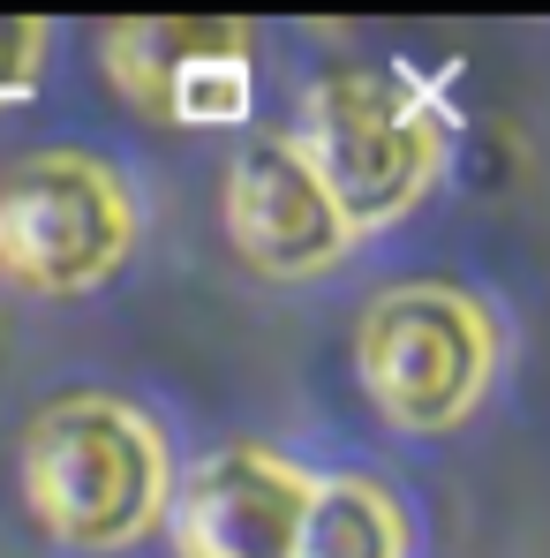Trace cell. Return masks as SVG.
<instances>
[{
  "mask_svg": "<svg viewBox=\"0 0 550 558\" xmlns=\"http://www.w3.org/2000/svg\"><path fill=\"white\" fill-rule=\"evenodd\" d=\"M23 490L61 544H129L167 498V453L136 408L61 400L23 430Z\"/></svg>",
  "mask_w": 550,
  "mask_h": 558,
  "instance_id": "obj_1",
  "label": "cell"
},
{
  "mask_svg": "<svg viewBox=\"0 0 550 558\" xmlns=\"http://www.w3.org/2000/svg\"><path fill=\"white\" fill-rule=\"evenodd\" d=\"M294 159L309 167V182L325 189V204L340 211V227H384L400 219L430 167H438V121L415 92H400L392 76L363 69H332L302 98V136Z\"/></svg>",
  "mask_w": 550,
  "mask_h": 558,
  "instance_id": "obj_2",
  "label": "cell"
},
{
  "mask_svg": "<svg viewBox=\"0 0 550 558\" xmlns=\"http://www.w3.org/2000/svg\"><path fill=\"white\" fill-rule=\"evenodd\" d=\"M490 377V325L445 287H392L363 317V385L400 430H445Z\"/></svg>",
  "mask_w": 550,
  "mask_h": 558,
  "instance_id": "obj_3",
  "label": "cell"
},
{
  "mask_svg": "<svg viewBox=\"0 0 550 558\" xmlns=\"http://www.w3.org/2000/svg\"><path fill=\"white\" fill-rule=\"evenodd\" d=\"M129 204L91 159H23L0 182V279L30 294H84L129 257Z\"/></svg>",
  "mask_w": 550,
  "mask_h": 558,
  "instance_id": "obj_4",
  "label": "cell"
},
{
  "mask_svg": "<svg viewBox=\"0 0 550 558\" xmlns=\"http://www.w3.org/2000/svg\"><path fill=\"white\" fill-rule=\"evenodd\" d=\"M309 506V475L279 453L227 446L196 461L174 490V551L182 558H294Z\"/></svg>",
  "mask_w": 550,
  "mask_h": 558,
  "instance_id": "obj_5",
  "label": "cell"
},
{
  "mask_svg": "<svg viewBox=\"0 0 550 558\" xmlns=\"http://www.w3.org/2000/svg\"><path fill=\"white\" fill-rule=\"evenodd\" d=\"M227 234L257 272H279V279H302L347 250L340 211L325 204V189L309 182V167L294 159L286 136H265V144H249L234 159V174H227Z\"/></svg>",
  "mask_w": 550,
  "mask_h": 558,
  "instance_id": "obj_6",
  "label": "cell"
},
{
  "mask_svg": "<svg viewBox=\"0 0 550 558\" xmlns=\"http://www.w3.org/2000/svg\"><path fill=\"white\" fill-rule=\"evenodd\" d=\"M219 53H249V31L242 23H113L106 31V69L113 84L136 98L144 113L167 121V98L196 61H219Z\"/></svg>",
  "mask_w": 550,
  "mask_h": 558,
  "instance_id": "obj_7",
  "label": "cell"
},
{
  "mask_svg": "<svg viewBox=\"0 0 550 558\" xmlns=\"http://www.w3.org/2000/svg\"><path fill=\"white\" fill-rule=\"evenodd\" d=\"M400 513L377 483H309L302 529H294V558H400Z\"/></svg>",
  "mask_w": 550,
  "mask_h": 558,
  "instance_id": "obj_8",
  "label": "cell"
},
{
  "mask_svg": "<svg viewBox=\"0 0 550 558\" xmlns=\"http://www.w3.org/2000/svg\"><path fill=\"white\" fill-rule=\"evenodd\" d=\"M249 53H219V61H196L174 98H167V121H204V129H219V121H242L249 113Z\"/></svg>",
  "mask_w": 550,
  "mask_h": 558,
  "instance_id": "obj_9",
  "label": "cell"
},
{
  "mask_svg": "<svg viewBox=\"0 0 550 558\" xmlns=\"http://www.w3.org/2000/svg\"><path fill=\"white\" fill-rule=\"evenodd\" d=\"M46 46V23H30V15H0V98H23L38 84V53Z\"/></svg>",
  "mask_w": 550,
  "mask_h": 558,
  "instance_id": "obj_10",
  "label": "cell"
}]
</instances>
